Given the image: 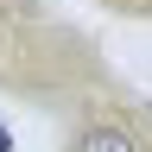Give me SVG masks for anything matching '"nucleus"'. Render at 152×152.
<instances>
[{"instance_id":"f257e3e1","label":"nucleus","mask_w":152,"mask_h":152,"mask_svg":"<svg viewBox=\"0 0 152 152\" xmlns=\"http://www.w3.org/2000/svg\"><path fill=\"white\" fill-rule=\"evenodd\" d=\"M64 152H146V140H140L127 121H83V127L70 133Z\"/></svg>"}]
</instances>
